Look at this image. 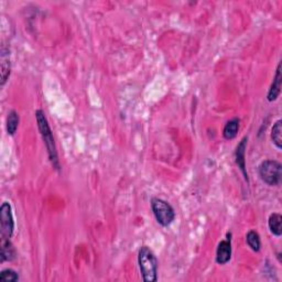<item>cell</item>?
I'll use <instances>...</instances> for the list:
<instances>
[{
  "label": "cell",
  "instance_id": "obj_1",
  "mask_svg": "<svg viewBox=\"0 0 282 282\" xmlns=\"http://www.w3.org/2000/svg\"><path fill=\"white\" fill-rule=\"evenodd\" d=\"M35 118H36V122H38V128L40 130V133H41V136H42L43 142H44V145H46V148L48 150L49 159H50L53 167H55L56 170H60L58 150H56L55 141H54V138H53V133L50 128V125H49L46 114H44L41 109H38L35 112Z\"/></svg>",
  "mask_w": 282,
  "mask_h": 282
},
{
  "label": "cell",
  "instance_id": "obj_2",
  "mask_svg": "<svg viewBox=\"0 0 282 282\" xmlns=\"http://www.w3.org/2000/svg\"><path fill=\"white\" fill-rule=\"evenodd\" d=\"M138 264L142 279L146 282H156L158 280V260L152 250L147 246L139 249Z\"/></svg>",
  "mask_w": 282,
  "mask_h": 282
},
{
  "label": "cell",
  "instance_id": "obj_3",
  "mask_svg": "<svg viewBox=\"0 0 282 282\" xmlns=\"http://www.w3.org/2000/svg\"><path fill=\"white\" fill-rule=\"evenodd\" d=\"M151 207L156 217L157 222L163 227L169 226L173 222L175 217V213L173 207L169 203L166 202L165 199L153 198L151 199Z\"/></svg>",
  "mask_w": 282,
  "mask_h": 282
},
{
  "label": "cell",
  "instance_id": "obj_4",
  "mask_svg": "<svg viewBox=\"0 0 282 282\" xmlns=\"http://www.w3.org/2000/svg\"><path fill=\"white\" fill-rule=\"evenodd\" d=\"M259 175L265 184L277 186L281 182V163L276 160H265L259 166Z\"/></svg>",
  "mask_w": 282,
  "mask_h": 282
},
{
  "label": "cell",
  "instance_id": "obj_5",
  "mask_svg": "<svg viewBox=\"0 0 282 282\" xmlns=\"http://www.w3.org/2000/svg\"><path fill=\"white\" fill-rule=\"evenodd\" d=\"M0 230H1V237L11 238L15 231V220L12 215V210L10 204L3 202L0 207Z\"/></svg>",
  "mask_w": 282,
  "mask_h": 282
},
{
  "label": "cell",
  "instance_id": "obj_6",
  "mask_svg": "<svg viewBox=\"0 0 282 282\" xmlns=\"http://www.w3.org/2000/svg\"><path fill=\"white\" fill-rule=\"evenodd\" d=\"M232 234L228 232L227 238L225 240H222L218 244L217 250H216V263L219 265H225L232 258Z\"/></svg>",
  "mask_w": 282,
  "mask_h": 282
},
{
  "label": "cell",
  "instance_id": "obj_7",
  "mask_svg": "<svg viewBox=\"0 0 282 282\" xmlns=\"http://www.w3.org/2000/svg\"><path fill=\"white\" fill-rule=\"evenodd\" d=\"M247 141L248 138L245 137L242 141L239 142V145L237 146L236 152H235V158H236V163L238 167L242 171L245 179L248 182V173L246 171V160H245V153H246V147H247Z\"/></svg>",
  "mask_w": 282,
  "mask_h": 282
},
{
  "label": "cell",
  "instance_id": "obj_8",
  "mask_svg": "<svg viewBox=\"0 0 282 282\" xmlns=\"http://www.w3.org/2000/svg\"><path fill=\"white\" fill-rule=\"evenodd\" d=\"M281 63L278 64V67H277V72H276V76L275 79H273V82L270 86V89H269L268 92V95L267 98L269 101H273L276 100L278 97L280 95V92H281Z\"/></svg>",
  "mask_w": 282,
  "mask_h": 282
},
{
  "label": "cell",
  "instance_id": "obj_9",
  "mask_svg": "<svg viewBox=\"0 0 282 282\" xmlns=\"http://www.w3.org/2000/svg\"><path fill=\"white\" fill-rule=\"evenodd\" d=\"M1 261H11L16 258V249L9 238L1 237Z\"/></svg>",
  "mask_w": 282,
  "mask_h": 282
},
{
  "label": "cell",
  "instance_id": "obj_10",
  "mask_svg": "<svg viewBox=\"0 0 282 282\" xmlns=\"http://www.w3.org/2000/svg\"><path fill=\"white\" fill-rule=\"evenodd\" d=\"M238 129H239V119L234 118V119L227 121L223 130L224 138L226 139V140H232V139H234L237 136Z\"/></svg>",
  "mask_w": 282,
  "mask_h": 282
},
{
  "label": "cell",
  "instance_id": "obj_11",
  "mask_svg": "<svg viewBox=\"0 0 282 282\" xmlns=\"http://www.w3.org/2000/svg\"><path fill=\"white\" fill-rule=\"evenodd\" d=\"M19 121L20 118L18 113L16 112V110H11V112H9L7 117V132L10 136H14V134L17 133Z\"/></svg>",
  "mask_w": 282,
  "mask_h": 282
},
{
  "label": "cell",
  "instance_id": "obj_12",
  "mask_svg": "<svg viewBox=\"0 0 282 282\" xmlns=\"http://www.w3.org/2000/svg\"><path fill=\"white\" fill-rule=\"evenodd\" d=\"M10 75V59L9 53L2 49L1 53V85L3 86Z\"/></svg>",
  "mask_w": 282,
  "mask_h": 282
},
{
  "label": "cell",
  "instance_id": "obj_13",
  "mask_svg": "<svg viewBox=\"0 0 282 282\" xmlns=\"http://www.w3.org/2000/svg\"><path fill=\"white\" fill-rule=\"evenodd\" d=\"M281 222H282V216L278 213H273L269 216L268 219V225L269 228H270V232L273 235H276L278 237L281 236Z\"/></svg>",
  "mask_w": 282,
  "mask_h": 282
},
{
  "label": "cell",
  "instance_id": "obj_14",
  "mask_svg": "<svg viewBox=\"0 0 282 282\" xmlns=\"http://www.w3.org/2000/svg\"><path fill=\"white\" fill-rule=\"evenodd\" d=\"M271 139L273 145H275L278 149H282V121L278 120L272 127L271 130Z\"/></svg>",
  "mask_w": 282,
  "mask_h": 282
},
{
  "label": "cell",
  "instance_id": "obj_15",
  "mask_svg": "<svg viewBox=\"0 0 282 282\" xmlns=\"http://www.w3.org/2000/svg\"><path fill=\"white\" fill-rule=\"evenodd\" d=\"M246 242L248 244V246L250 247L253 251L260 250V247H261L260 236L257 232H255V231L248 232V234L246 236Z\"/></svg>",
  "mask_w": 282,
  "mask_h": 282
},
{
  "label": "cell",
  "instance_id": "obj_16",
  "mask_svg": "<svg viewBox=\"0 0 282 282\" xmlns=\"http://www.w3.org/2000/svg\"><path fill=\"white\" fill-rule=\"evenodd\" d=\"M19 280L18 273L12 269H5L0 273V281L1 282H16Z\"/></svg>",
  "mask_w": 282,
  "mask_h": 282
}]
</instances>
